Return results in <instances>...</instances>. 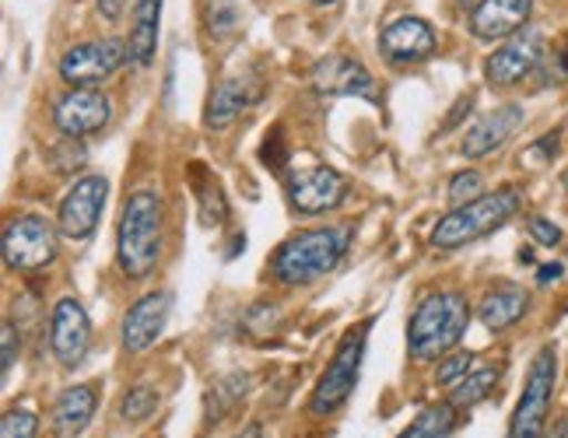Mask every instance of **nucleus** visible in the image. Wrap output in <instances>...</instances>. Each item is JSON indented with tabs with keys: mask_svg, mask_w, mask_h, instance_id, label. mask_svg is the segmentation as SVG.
<instances>
[{
	"mask_svg": "<svg viewBox=\"0 0 568 438\" xmlns=\"http://www.w3.org/2000/svg\"><path fill=\"white\" fill-rule=\"evenodd\" d=\"M347 249H352V228L347 225H326V228L298 232L274 253L271 274L281 284H288V288L313 284L331 271H337V263L347 256Z\"/></svg>",
	"mask_w": 568,
	"mask_h": 438,
	"instance_id": "nucleus-1",
	"label": "nucleus"
},
{
	"mask_svg": "<svg viewBox=\"0 0 568 438\" xmlns=\"http://www.w3.org/2000/svg\"><path fill=\"white\" fill-rule=\"evenodd\" d=\"M162 196L155 190H138L123 204L116 228V263L126 277H148L162 256Z\"/></svg>",
	"mask_w": 568,
	"mask_h": 438,
	"instance_id": "nucleus-2",
	"label": "nucleus"
},
{
	"mask_svg": "<svg viewBox=\"0 0 568 438\" xmlns=\"http://www.w3.org/2000/svg\"><path fill=\"white\" fill-rule=\"evenodd\" d=\"M470 323V305L460 292H432L418 302L407 323V350L410 358L432 361L443 358L460 344Z\"/></svg>",
	"mask_w": 568,
	"mask_h": 438,
	"instance_id": "nucleus-3",
	"label": "nucleus"
},
{
	"mask_svg": "<svg viewBox=\"0 0 568 438\" xmlns=\"http://www.w3.org/2000/svg\"><path fill=\"white\" fill-rule=\"evenodd\" d=\"M519 201L523 196L516 186L480 193L477 201L453 207L446 217H439V225L432 228V246L443 253H453V249H464L467 243H477V238H485L498 225H506L519 211Z\"/></svg>",
	"mask_w": 568,
	"mask_h": 438,
	"instance_id": "nucleus-4",
	"label": "nucleus"
},
{
	"mask_svg": "<svg viewBox=\"0 0 568 438\" xmlns=\"http://www.w3.org/2000/svg\"><path fill=\"white\" fill-rule=\"evenodd\" d=\"M368 330H373V319L352 326V330L344 334V340L337 344L331 365H326V371L320 376L313 397H310V414H316V418L337 414L347 400H352V393L358 386V376H362V358H365Z\"/></svg>",
	"mask_w": 568,
	"mask_h": 438,
	"instance_id": "nucleus-5",
	"label": "nucleus"
},
{
	"mask_svg": "<svg viewBox=\"0 0 568 438\" xmlns=\"http://www.w3.org/2000/svg\"><path fill=\"white\" fill-rule=\"evenodd\" d=\"M555 376H558V350L540 347L527 371V386H523V397L513 410L506 438H544V431H548L551 397H555Z\"/></svg>",
	"mask_w": 568,
	"mask_h": 438,
	"instance_id": "nucleus-6",
	"label": "nucleus"
},
{
	"mask_svg": "<svg viewBox=\"0 0 568 438\" xmlns=\"http://www.w3.org/2000/svg\"><path fill=\"white\" fill-rule=\"evenodd\" d=\"M60 228H53L47 217H36V214H21L11 217L4 225V235H0V249H4V263L18 274H32L50 267L60 253Z\"/></svg>",
	"mask_w": 568,
	"mask_h": 438,
	"instance_id": "nucleus-7",
	"label": "nucleus"
},
{
	"mask_svg": "<svg viewBox=\"0 0 568 438\" xmlns=\"http://www.w3.org/2000/svg\"><path fill=\"white\" fill-rule=\"evenodd\" d=\"M284 190H288V201L298 214H326L347 201V180L326 165L292 169L284 175Z\"/></svg>",
	"mask_w": 568,
	"mask_h": 438,
	"instance_id": "nucleus-8",
	"label": "nucleus"
},
{
	"mask_svg": "<svg viewBox=\"0 0 568 438\" xmlns=\"http://www.w3.org/2000/svg\"><path fill=\"white\" fill-rule=\"evenodd\" d=\"M105 196H109V180H105V175H81V180L68 193H63V201L57 207V228H60V235L74 238V243L89 238L99 228Z\"/></svg>",
	"mask_w": 568,
	"mask_h": 438,
	"instance_id": "nucleus-9",
	"label": "nucleus"
},
{
	"mask_svg": "<svg viewBox=\"0 0 568 438\" xmlns=\"http://www.w3.org/2000/svg\"><path fill=\"white\" fill-rule=\"evenodd\" d=\"M130 50L120 39H92L78 42L68 53L60 57V78L74 88H92L105 78H113L120 71V63L130 60Z\"/></svg>",
	"mask_w": 568,
	"mask_h": 438,
	"instance_id": "nucleus-10",
	"label": "nucleus"
},
{
	"mask_svg": "<svg viewBox=\"0 0 568 438\" xmlns=\"http://www.w3.org/2000/svg\"><path fill=\"white\" fill-rule=\"evenodd\" d=\"M50 347L63 368H78L92 350V323L78 298H60L50 316Z\"/></svg>",
	"mask_w": 568,
	"mask_h": 438,
	"instance_id": "nucleus-11",
	"label": "nucleus"
},
{
	"mask_svg": "<svg viewBox=\"0 0 568 438\" xmlns=\"http://www.w3.org/2000/svg\"><path fill=\"white\" fill-rule=\"evenodd\" d=\"M544 60V35L537 29H523L509 35L501 47L488 57L485 63V78L495 88H513L523 78H530L537 71V63Z\"/></svg>",
	"mask_w": 568,
	"mask_h": 438,
	"instance_id": "nucleus-12",
	"label": "nucleus"
},
{
	"mask_svg": "<svg viewBox=\"0 0 568 438\" xmlns=\"http://www.w3.org/2000/svg\"><path fill=\"white\" fill-rule=\"evenodd\" d=\"M113 116V105L99 92V88H71L68 95H60L53 105V123L60 134L68 137H92Z\"/></svg>",
	"mask_w": 568,
	"mask_h": 438,
	"instance_id": "nucleus-13",
	"label": "nucleus"
},
{
	"mask_svg": "<svg viewBox=\"0 0 568 438\" xmlns=\"http://www.w3.org/2000/svg\"><path fill=\"white\" fill-rule=\"evenodd\" d=\"M310 81H313V88L320 95H347V99L379 102L376 78L368 74L358 60L344 57V53H331V57L316 60Z\"/></svg>",
	"mask_w": 568,
	"mask_h": 438,
	"instance_id": "nucleus-14",
	"label": "nucleus"
},
{
	"mask_svg": "<svg viewBox=\"0 0 568 438\" xmlns=\"http://www.w3.org/2000/svg\"><path fill=\"white\" fill-rule=\"evenodd\" d=\"M260 99H264V78H260L256 71L232 74L211 92L207 109H204V123L211 130H225V126H232L239 116H243L250 105H256Z\"/></svg>",
	"mask_w": 568,
	"mask_h": 438,
	"instance_id": "nucleus-15",
	"label": "nucleus"
},
{
	"mask_svg": "<svg viewBox=\"0 0 568 438\" xmlns=\"http://www.w3.org/2000/svg\"><path fill=\"white\" fill-rule=\"evenodd\" d=\"M169 305H172L169 292H148L130 305L120 323V337L130 355H141V350H148L162 337L165 323H169Z\"/></svg>",
	"mask_w": 568,
	"mask_h": 438,
	"instance_id": "nucleus-16",
	"label": "nucleus"
},
{
	"mask_svg": "<svg viewBox=\"0 0 568 438\" xmlns=\"http://www.w3.org/2000/svg\"><path fill=\"white\" fill-rule=\"evenodd\" d=\"M435 50H439V39H435V29L422 18H397L379 35V53L389 63H422Z\"/></svg>",
	"mask_w": 568,
	"mask_h": 438,
	"instance_id": "nucleus-17",
	"label": "nucleus"
},
{
	"mask_svg": "<svg viewBox=\"0 0 568 438\" xmlns=\"http://www.w3.org/2000/svg\"><path fill=\"white\" fill-rule=\"evenodd\" d=\"M534 14V0H480L470 14V32L485 42L509 39L527 29Z\"/></svg>",
	"mask_w": 568,
	"mask_h": 438,
	"instance_id": "nucleus-18",
	"label": "nucleus"
},
{
	"mask_svg": "<svg viewBox=\"0 0 568 438\" xmlns=\"http://www.w3.org/2000/svg\"><path fill=\"white\" fill-rule=\"evenodd\" d=\"M523 126V105H498L491 113H485L480 120H474V126L464 134V159H485L491 151H498L506 144L516 130Z\"/></svg>",
	"mask_w": 568,
	"mask_h": 438,
	"instance_id": "nucleus-19",
	"label": "nucleus"
},
{
	"mask_svg": "<svg viewBox=\"0 0 568 438\" xmlns=\"http://www.w3.org/2000/svg\"><path fill=\"white\" fill-rule=\"evenodd\" d=\"M159 21H162V0H134V11H130V60L138 68H148L155 60L159 50Z\"/></svg>",
	"mask_w": 568,
	"mask_h": 438,
	"instance_id": "nucleus-20",
	"label": "nucleus"
},
{
	"mask_svg": "<svg viewBox=\"0 0 568 438\" xmlns=\"http://www.w3.org/2000/svg\"><path fill=\"white\" fill-rule=\"evenodd\" d=\"M527 309H530V292L519 288V284H501V288L485 295L477 316L491 334H498V330H509L513 323H519L527 316Z\"/></svg>",
	"mask_w": 568,
	"mask_h": 438,
	"instance_id": "nucleus-21",
	"label": "nucleus"
},
{
	"mask_svg": "<svg viewBox=\"0 0 568 438\" xmlns=\"http://www.w3.org/2000/svg\"><path fill=\"white\" fill-rule=\"evenodd\" d=\"M95 389L92 386H71L63 389L57 397V407H53V431L60 438H74L89 428L92 414H95Z\"/></svg>",
	"mask_w": 568,
	"mask_h": 438,
	"instance_id": "nucleus-22",
	"label": "nucleus"
},
{
	"mask_svg": "<svg viewBox=\"0 0 568 438\" xmlns=\"http://www.w3.org/2000/svg\"><path fill=\"white\" fill-rule=\"evenodd\" d=\"M456 421H460V407L456 404H432L397 438H449L456 431Z\"/></svg>",
	"mask_w": 568,
	"mask_h": 438,
	"instance_id": "nucleus-23",
	"label": "nucleus"
},
{
	"mask_svg": "<svg viewBox=\"0 0 568 438\" xmlns=\"http://www.w3.org/2000/svg\"><path fill=\"white\" fill-rule=\"evenodd\" d=\"M498 376L501 371L498 368H474L467 379H460L453 386V397H449V404H456L460 410H470V407H477L480 400H488V393L495 389V383H498Z\"/></svg>",
	"mask_w": 568,
	"mask_h": 438,
	"instance_id": "nucleus-24",
	"label": "nucleus"
},
{
	"mask_svg": "<svg viewBox=\"0 0 568 438\" xmlns=\"http://www.w3.org/2000/svg\"><path fill=\"white\" fill-rule=\"evenodd\" d=\"M155 410H159V389L148 386V383L126 389L123 400H120V418L123 421H148Z\"/></svg>",
	"mask_w": 568,
	"mask_h": 438,
	"instance_id": "nucleus-25",
	"label": "nucleus"
},
{
	"mask_svg": "<svg viewBox=\"0 0 568 438\" xmlns=\"http://www.w3.org/2000/svg\"><path fill=\"white\" fill-rule=\"evenodd\" d=\"M196 190H201V222L204 225H222L229 217V204H225L222 190H217V183L207 180V175L201 172V175H196Z\"/></svg>",
	"mask_w": 568,
	"mask_h": 438,
	"instance_id": "nucleus-26",
	"label": "nucleus"
},
{
	"mask_svg": "<svg viewBox=\"0 0 568 438\" xmlns=\"http://www.w3.org/2000/svg\"><path fill=\"white\" fill-rule=\"evenodd\" d=\"M480 190H485V180H480V172L467 169V172H456L449 180V201L460 207V204H470L480 196Z\"/></svg>",
	"mask_w": 568,
	"mask_h": 438,
	"instance_id": "nucleus-27",
	"label": "nucleus"
},
{
	"mask_svg": "<svg viewBox=\"0 0 568 438\" xmlns=\"http://www.w3.org/2000/svg\"><path fill=\"white\" fill-rule=\"evenodd\" d=\"M36 431H39V418L26 407L8 410L4 421H0V438H36Z\"/></svg>",
	"mask_w": 568,
	"mask_h": 438,
	"instance_id": "nucleus-28",
	"label": "nucleus"
},
{
	"mask_svg": "<svg viewBox=\"0 0 568 438\" xmlns=\"http://www.w3.org/2000/svg\"><path fill=\"white\" fill-rule=\"evenodd\" d=\"M474 355L470 350H456V355H449L443 365H439V386H456L460 379H467L474 371Z\"/></svg>",
	"mask_w": 568,
	"mask_h": 438,
	"instance_id": "nucleus-29",
	"label": "nucleus"
},
{
	"mask_svg": "<svg viewBox=\"0 0 568 438\" xmlns=\"http://www.w3.org/2000/svg\"><path fill=\"white\" fill-rule=\"evenodd\" d=\"M235 32V0H211V35L225 39Z\"/></svg>",
	"mask_w": 568,
	"mask_h": 438,
	"instance_id": "nucleus-30",
	"label": "nucleus"
},
{
	"mask_svg": "<svg viewBox=\"0 0 568 438\" xmlns=\"http://www.w3.org/2000/svg\"><path fill=\"white\" fill-rule=\"evenodd\" d=\"M527 228H530V235L537 238V243H540V246H548V249L561 243V228H558L555 222H548V217H530Z\"/></svg>",
	"mask_w": 568,
	"mask_h": 438,
	"instance_id": "nucleus-31",
	"label": "nucleus"
},
{
	"mask_svg": "<svg viewBox=\"0 0 568 438\" xmlns=\"http://www.w3.org/2000/svg\"><path fill=\"white\" fill-rule=\"evenodd\" d=\"M0 340H4V358H0V371H8L14 368V355H18V330H14V323L4 319V334H0Z\"/></svg>",
	"mask_w": 568,
	"mask_h": 438,
	"instance_id": "nucleus-32",
	"label": "nucleus"
},
{
	"mask_svg": "<svg viewBox=\"0 0 568 438\" xmlns=\"http://www.w3.org/2000/svg\"><path fill=\"white\" fill-rule=\"evenodd\" d=\"M555 151H558V134H548V137H540L523 159H527V162H551Z\"/></svg>",
	"mask_w": 568,
	"mask_h": 438,
	"instance_id": "nucleus-33",
	"label": "nucleus"
},
{
	"mask_svg": "<svg viewBox=\"0 0 568 438\" xmlns=\"http://www.w3.org/2000/svg\"><path fill=\"white\" fill-rule=\"evenodd\" d=\"M561 274H565L561 263H548V267H540V271H537V284H551V281H558Z\"/></svg>",
	"mask_w": 568,
	"mask_h": 438,
	"instance_id": "nucleus-34",
	"label": "nucleus"
},
{
	"mask_svg": "<svg viewBox=\"0 0 568 438\" xmlns=\"http://www.w3.org/2000/svg\"><path fill=\"white\" fill-rule=\"evenodd\" d=\"M99 11H102L109 21H116L120 11H123V0H99Z\"/></svg>",
	"mask_w": 568,
	"mask_h": 438,
	"instance_id": "nucleus-35",
	"label": "nucleus"
},
{
	"mask_svg": "<svg viewBox=\"0 0 568 438\" xmlns=\"http://www.w3.org/2000/svg\"><path fill=\"white\" fill-rule=\"evenodd\" d=\"M558 68H561V74L568 78V42L561 47V53H558Z\"/></svg>",
	"mask_w": 568,
	"mask_h": 438,
	"instance_id": "nucleus-36",
	"label": "nucleus"
},
{
	"mask_svg": "<svg viewBox=\"0 0 568 438\" xmlns=\"http://www.w3.org/2000/svg\"><path fill=\"white\" fill-rule=\"evenodd\" d=\"M310 4H316V8H326V4H337V0H310Z\"/></svg>",
	"mask_w": 568,
	"mask_h": 438,
	"instance_id": "nucleus-37",
	"label": "nucleus"
},
{
	"mask_svg": "<svg viewBox=\"0 0 568 438\" xmlns=\"http://www.w3.org/2000/svg\"><path fill=\"white\" fill-rule=\"evenodd\" d=\"M561 183H565V190H568V169H565V175H561Z\"/></svg>",
	"mask_w": 568,
	"mask_h": 438,
	"instance_id": "nucleus-38",
	"label": "nucleus"
},
{
	"mask_svg": "<svg viewBox=\"0 0 568 438\" xmlns=\"http://www.w3.org/2000/svg\"><path fill=\"white\" fill-rule=\"evenodd\" d=\"M460 4H464V8H470V4H474V0H460Z\"/></svg>",
	"mask_w": 568,
	"mask_h": 438,
	"instance_id": "nucleus-39",
	"label": "nucleus"
}]
</instances>
